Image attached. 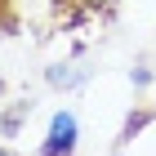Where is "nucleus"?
Here are the masks:
<instances>
[{
  "mask_svg": "<svg viewBox=\"0 0 156 156\" xmlns=\"http://www.w3.org/2000/svg\"><path fill=\"white\" fill-rule=\"evenodd\" d=\"M80 5H89V9H98V5H112V0H80Z\"/></svg>",
  "mask_w": 156,
  "mask_h": 156,
  "instance_id": "nucleus-2",
  "label": "nucleus"
},
{
  "mask_svg": "<svg viewBox=\"0 0 156 156\" xmlns=\"http://www.w3.org/2000/svg\"><path fill=\"white\" fill-rule=\"evenodd\" d=\"M0 156H9V152H5V147H0Z\"/></svg>",
  "mask_w": 156,
  "mask_h": 156,
  "instance_id": "nucleus-3",
  "label": "nucleus"
},
{
  "mask_svg": "<svg viewBox=\"0 0 156 156\" xmlns=\"http://www.w3.org/2000/svg\"><path fill=\"white\" fill-rule=\"evenodd\" d=\"M72 147H76V120L67 116V112H58V116H54V125H49L45 156H72Z\"/></svg>",
  "mask_w": 156,
  "mask_h": 156,
  "instance_id": "nucleus-1",
  "label": "nucleus"
}]
</instances>
